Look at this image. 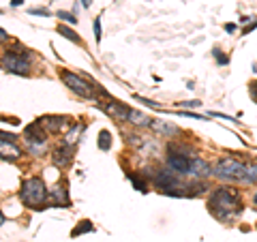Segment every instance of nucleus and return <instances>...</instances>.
I'll return each mask as SVG.
<instances>
[{
    "label": "nucleus",
    "mask_w": 257,
    "mask_h": 242,
    "mask_svg": "<svg viewBox=\"0 0 257 242\" xmlns=\"http://www.w3.org/2000/svg\"><path fill=\"white\" fill-rule=\"evenodd\" d=\"M50 206H71V199H69V191L64 184H56L54 191H50V199H47Z\"/></svg>",
    "instance_id": "nucleus-11"
},
{
    "label": "nucleus",
    "mask_w": 257,
    "mask_h": 242,
    "mask_svg": "<svg viewBox=\"0 0 257 242\" xmlns=\"http://www.w3.org/2000/svg\"><path fill=\"white\" fill-rule=\"evenodd\" d=\"M208 208L219 221H234L242 212V199L240 193L231 187H219L208 199Z\"/></svg>",
    "instance_id": "nucleus-1"
},
{
    "label": "nucleus",
    "mask_w": 257,
    "mask_h": 242,
    "mask_svg": "<svg viewBox=\"0 0 257 242\" xmlns=\"http://www.w3.org/2000/svg\"><path fill=\"white\" fill-rule=\"evenodd\" d=\"M11 5H13V7H20V5H22V0H11Z\"/></svg>",
    "instance_id": "nucleus-28"
},
{
    "label": "nucleus",
    "mask_w": 257,
    "mask_h": 242,
    "mask_svg": "<svg viewBox=\"0 0 257 242\" xmlns=\"http://www.w3.org/2000/svg\"><path fill=\"white\" fill-rule=\"evenodd\" d=\"M99 148L101 150H109L111 148V133L109 131H101L99 133Z\"/></svg>",
    "instance_id": "nucleus-18"
},
{
    "label": "nucleus",
    "mask_w": 257,
    "mask_h": 242,
    "mask_svg": "<svg viewBox=\"0 0 257 242\" xmlns=\"http://www.w3.org/2000/svg\"><path fill=\"white\" fill-rule=\"evenodd\" d=\"M58 32L64 37V39H69V41H73V43H82V39H79L77 32H73L69 26H64V24H58Z\"/></svg>",
    "instance_id": "nucleus-16"
},
{
    "label": "nucleus",
    "mask_w": 257,
    "mask_h": 242,
    "mask_svg": "<svg viewBox=\"0 0 257 242\" xmlns=\"http://www.w3.org/2000/svg\"><path fill=\"white\" fill-rule=\"evenodd\" d=\"M3 223H5V214H3V212H0V225H3Z\"/></svg>",
    "instance_id": "nucleus-30"
},
{
    "label": "nucleus",
    "mask_w": 257,
    "mask_h": 242,
    "mask_svg": "<svg viewBox=\"0 0 257 242\" xmlns=\"http://www.w3.org/2000/svg\"><path fill=\"white\" fill-rule=\"evenodd\" d=\"M150 129H152V131H157V133H161V135H165V137H172V135L180 133L178 127L165 123V120H150Z\"/></svg>",
    "instance_id": "nucleus-13"
},
{
    "label": "nucleus",
    "mask_w": 257,
    "mask_h": 242,
    "mask_svg": "<svg viewBox=\"0 0 257 242\" xmlns=\"http://www.w3.org/2000/svg\"><path fill=\"white\" fill-rule=\"evenodd\" d=\"M248 167H251V163H242L234 157H223L216 161L214 176L229 182H248Z\"/></svg>",
    "instance_id": "nucleus-3"
},
{
    "label": "nucleus",
    "mask_w": 257,
    "mask_h": 242,
    "mask_svg": "<svg viewBox=\"0 0 257 242\" xmlns=\"http://www.w3.org/2000/svg\"><path fill=\"white\" fill-rule=\"evenodd\" d=\"M178 105H182V107H197L199 101H182V103H178Z\"/></svg>",
    "instance_id": "nucleus-23"
},
{
    "label": "nucleus",
    "mask_w": 257,
    "mask_h": 242,
    "mask_svg": "<svg viewBox=\"0 0 257 242\" xmlns=\"http://www.w3.org/2000/svg\"><path fill=\"white\" fill-rule=\"evenodd\" d=\"M212 54H214V58H216V62H219V64H227V62H229V58L219 50V47H214Z\"/></svg>",
    "instance_id": "nucleus-20"
},
{
    "label": "nucleus",
    "mask_w": 257,
    "mask_h": 242,
    "mask_svg": "<svg viewBox=\"0 0 257 242\" xmlns=\"http://www.w3.org/2000/svg\"><path fill=\"white\" fill-rule=\"evenodd\" d=\"M58 18L64 20L67 24H77V18H75V15H71V13H67V11H60V13H58Z\"/></svg>",
    "instance_id": "nucleus-21"
},
{
    "label": "nucleus",
    "mask_w": 257,
    "mask_h": 242,
    "mask_svg": "<svg viewBox=\"0 0 257 242\" xmlns=\"http://www.w3.org/2000/svg\"><path fill=\"white\" fill-rule=\"evenodd\" d=\"M7 39H9V35H7V32L0 28V41H7Z\"/></svg>",
    "instance_id": "nucleus-27"
},
{
    "label": "nucleus",
    "mask_w": 257,
    "mask_h": 242,
    "mask_svg": "<svg viewBox=\"0 0 257 242\" xmlns=\"http://www.w3.org/2000/svg\"><path fill=\"white\" fill-rule=\"evenodd\" d=\"M225 30H227V32H236V24H225Z\"/></svg>",
    "instance_id": "nucleus-26"
},
{
    "label": "nucleus",
    "mask_w": 257,
    "mask_h": 242,
    "mask_svg": "<svg viewBox=\"0 0 257 242\" xmlns=\"http://www.w3.org/2000/svg\"><path fill=\"white\" fill-rule=\"evenodd\" d=\"M92 229H94V225H92L90 221H82L73 231H71V236L77 238V236H82V233H88V231H92Z\"/></svg>",
    "instance_id": "nucleus-17"
},
{
    "label": "nucleus",
    "mask_w": 257,
    "mask_h": 242,
    "mask_svg": "<svg viewBox=\"0 0 257 242\" xmlns=\"http://www.w3.org/2000/svg\"><path fill=\"white\" fill-rule=\"evenodd\" d=\"M82 5L84 7H90V0H82Z\"/></svg>",
    "instance_id": "nucleus-29"
},
{
    "label": "nucleus",
    "mask_w": 257,
    "mask_h": 242,
    "mask_svg": "<svg viewBox=\"0 0 257 242\" xmlns=\"http://www.w3.org/2000/svg\"><path fill=\"white\" fill-rule=\"evenodd\" d=\"M128 178H131V182H133V187H135V189H138V191H142V193H146V191H148V182H144V180H140V178H138V176H135V174H131V176H128Z\"/></svg>",
    "instance_id": "nucleus-19"
},
{
    "label": "nucleus",
    "mask_w": 257,
    "mask_h": 242,
    "mask_svg": "<svg viewBox=\"0 0 257 242\" xmlns=\"http://www.w3.org/2000/svg\"><path fill=\"white\" fill-rule=\"evenodd\" d=\"M126 123H131L135 127H150V118L146 114H142V111H138V109H128Z\"/></svg>",
    "instance_id": "nucleus-14"
},
{
    "label": "nucleus",
    "mask_w": 257,
    "mask_h": 242,
    "mask_svg": "<svg viewBox=\"0 0 257 242\" xmlns=\"http://www.w3.org/2000/svg\"><path fill=\"white\" fill-rule=\"evenodd\" d=\"M20 197H22V201H24V204H26L28 208L41 210V208L47 204V199H50V191H47L45 182H43L41 178L32 176V178H26V180L22 182Z\"/></svg>",
    "instance_id": "nucleus-2"
},
{
    "label": "nucleus",
    "mask_w": 257,
    "mask_h": 242,
    "mask_svg": "<svg viewBox=\"0 0 257 242\" xmlns=\"http://www.w3.org/2000/svg\"><path fill=\"white\" fill-rule=\"evenodd\" d=\"M94 37H96V41H101V20L99 18L94 20Z\"/></svg>",
    "instance_id": "nucleus-22"
},
{
    "label": "nucleus",
    "mask_w": 257,
    "mask_h": 242,
    "mask_svg": "<svg viewBox=\"0 0 257 242\" xmlns=\"http://www.w3.org/2000/svg\"><path fill=\"white\" fill-rule=\"evenodd\" d=\"M24 137H26V142L28 144H39V146H43L45 140H47V133H45V129L39 125V123H30L26 129H24Z\"/></svg>",
    "instance_id": "nucleus-8"
},
{
    "label": "nucleus",
    "mask_w": 257,
    "mask_h": 242,
    "mask_svg": "<svg viewBox=\"0 0 257 242\" xmlns=\"http://www.w3.org/2000/svg\"><path fill=\"white\" fill-rule=\"evenodd\" d=\"M5 71H9V73H15V75H28L30 71V54L26 50L15 52V50H7L3 60H0Z\"/></svg>",
    "instance_id": "nucleus-4"
},
{
    "label": "nucleus",
    "mask_w": 257,
    "mask_h": 242,
    "mask_svg": "<svg viewBox=\"0 0 257 242\" xmlns=\"http://www.w3.org/2000/svg\"><path fill=\"white\" fill-rule=\"evenodd\" d=\"M37 123L45 129V133H52V135H58V133H62L67 127H71V123H69L67 116H56V114L39 118Z\"/></svg>",
    "instance_id": "nucleus-6"
},
{
    "label": "nucleus",
    "mask_w": 257,
    "mask_h": 242,
    "mask_svg": "<svg viewBox=\"0 0 257 242\" xmlns=\"http://www.w3.org/2000/svg\"><path fill=\"white\" fill-rule=\"evenodd\" d=\"M189 176L191 178H208V176H212V167L206 163L204 159H199V157H193L189 161Z\"/></svg>",
    "instance_id": "nucleus-9"
},
{
    "label": "nucleus",
    "mask_w": 257,
    "mask_h": 242,
    "mask_svg": "<svg viewBox=\"0 0 257 242\" xmlns=\"http://www.w3.org/2000/svg\"><path fill=\"white\" fill-rule=\"evenodd\" d=\"M30 13H32V15H45V18L50 15V11H47V9H32Z\"/></svg>",
    "instance_id": "nucleus-24"
},
{
    "label": "nucleus",
    "mask_w": 257,
    "mask_h": 242,
    "mask_svg": "<svg viewBox=\"0 0 257 242\" xmlns=\"http://www.w3.org/2000/svg\"><path fill=\"white\" fill-rule=\"evenodd\" d=\"M20 157H22V150L15 146V142L0 140V159H5V161H18Z\"/></svg>",
    "instance_id": "nucleus-12"
},
{
    "label": "nucleus",
    "mask_w": 257,
    "mask_h": 242,
    "mask_svg": "<svg viewBox=\"0 0 257 242\" xmlns=\"http://www.w3.org/2000/svg\"><path fill=\"white\" fill-rule=\"evenodd\" d=\"M253 204L257 206V193H255V195H253Z\"/></svg>",
    "instance_id": "nucleus-31"
},
{
    "label": "nucleus",
    "mask_w": 257,
    "mask_h": 242,
    "mask_svg": "<svg viewBox=\"0 0 257 242\" xmlns=\"http://www.w3.org/2000/svg\"><path fill=\"white\" fill-rule=\"evenodd\" d=\"M52 159H54V165L56 167H69L71 163H73V146H69V144H60V146H56L54 152H52Z\"/></svg>",
    "instance_id": "nucleus-7"
},
{
    "label": "nucleus",
    "mask_w": 257,
    "mask_h": 242,
    "mask_svg": "<svg viewBox=\"0 0 257 242\" xmlns=\"http://www.w3.org/2000/svg\"><path fill=\"white\" fill-rule=\"evenodd\" d=\"M251 94H253V99L257 101V82H255V84H251Z\"/></svg>",
    "instance_id": "nucleus-25"
},
{
    "label": "nucleus",
    "mask_w": 257,
    "mask_h": 242,
    "mask_svg": "<svg viewBox=\"0 0 257 242\" xmlns=\"http://www.w3.org/2000/svg\"><path fill=\"white\" fill-rule=\"evenodd\" d=\"M60 79H62V82L67 84L75 94L82 96V99H92V101H96L94 84L86 82L82 75H77V73H73V71H67V69H64V71H60Z\"/></svg>",
    "instance_id": "nucleus-5"
},
{
    "label": "nucleus",
    "mask_w": 257,
    "mask_h": 242,
    "mask_svg": "<svg viewBox=\"0 0 257 242\" xmlns=\"http://www.w3.org/2000/svg\"><path fill=\"white\" fill-rule=\"evenodd\" d=\"M84 125L79 123V125H73L71 127V131L67 133V137H64V144H69V146H73L75 148V144L79 142V137H82V133H84Z\"/></svg>",
    "instance_id": "nucleus-15"
},
{
    "label": "nucleus",
    "mask_w": 257,
    "mask_h": 242,
    "mask_svg": "<svg viewBox=\"0 0 257 242\" xmlns=\"http://www.w3.org/2000/svg\"><path fill=\"white\" fill-rule=\"evenodd\" d=\"M189 161H191L189 157L167 152V169H172V172L178 176H189Z\"/></svg>",
    "instance_id": "nucleus-10"
}]
</instances>
